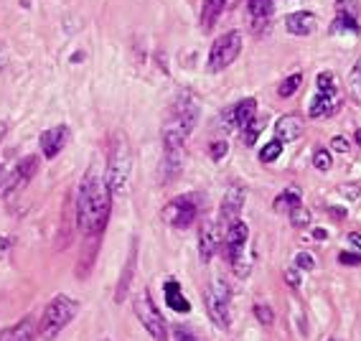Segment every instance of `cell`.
<instances>
[{"label":"cell","instance_id":"6da1fadb","mask_svg":"<svg viewBox=\"0 0 361 341\" xmlns=\"http://www.w3.org/2000/svg\"><path fill=\"white\" fill-rule=\"evenodd\" d=\"M112 191L104 176L90 171L79 184L77 201H74V225L82 229L84 237H99L110 222Z\"/></svg>","mask_w":361,"mask_h":341},{"label":"cell","instance_id":"7a4b0ae2","mask_svg":"<svg viewBox=\"0 0 361 341\" xmlns=\"http://www.w3.org/2000/svg\"><path fill=\"white\" fill-rule=\"evenodd\" d=\"M199 115H201V107H199V102H196V97L191 95V92L178 95V100H176L173 107H171V115H168L166 123H163V133H161L166 155H180L188 136H191L194 128L199 125Z\"/></svg>","mask_w":361,"mask_h":341},{"label":"cell","instance_id":"3957f363","mask_svg":"<svg viewBox=\"0 0 361 341\" xmlns=\"http://www.w3.org/2000/svg\"><path fill=\"white\" fill-rule=\"evenodd\" d=\"M77 313H79V301H74L71 296H64V293L54 296L39 318V339L54 341L71 321H74Z\"/></svg>","mask_w":361,"mask_h":341},{"label":"cell","instance_id":"277c9868","mask_svg":"<svg viewBox=\"0 0 361 341\" xmlns=\"http://www.w3.org/2000/svg\"><path fill=\"white\" fill-rule=\"evenodd\" d=\"M130 166H133V158H130L128 140H125V136H115L112 148H110V161H107V174H104V181H107L112 196H115V193H123L125 189H128Z\"/></svg>","mask_w":361,"mask_h":341},{"label":"cell","instance_id":"5b68a950","mask_svg":"<svg viewBox=\"0 0 361 341\" xmlns=\"http://www.w3.org/2000/svg\"><path fill=\"white\" fill-rule=\"evenodd\" d=\"M229 298H232L229 285L221 283V280H212L209 288L204 290V303H207L209 316L221 328H229V323H232V301Z\"/></svg>","mask_w":361,"mask_h":341},{"label":"cell","instance_id":"8992f818","mask_svg":"<svg viewBox=\"0 0 361 341\" xmlns=\"http://www.w3.org/2000/svg\"><path fill=\"white\" fill-rule=\"evenodd\" d=\"M242 54V33L239 31H226L221 33L219 39L212 44V52H209V71L212 74H219L229 64H234V59Z\"/></svg>","mask_w":361,"mask_h":341},{"label":"cell","instance_id":"52a82bcc","mask_svg":"<svg viewBox=\"0 0 361 341\" xmlns=\"http://www.w3.org/2000/svg\"><path fill=\"white\" fill-rule=\"evenodd\" d=\"M133 311H135L137 321L142 323V328H145L155 341L168 339V323H166V318H163L161 311L155 309V303L150 301L148 290H142L140 296H135V301H133Z\"/></svg>","mask_w":361,"mask_h":341},{"label":"cell","instance_id":"ba28073f","mask_svg":"<svg viewBox=\"0 0 361 341\" xmlns=\"http://www.w3.org/2000/svg\"><path fill=\"white\" fill-rule=\"evenodd\" d=\"M199 209H201L199 196H196V193H183V196L168 201V204L163 206V219H166L171 227L186 229V227H191L196 222Z\"/></svg>","mask_w":361,"mask_h":341},{"label":"cell","instance_id":"9c48e42d","mask_svg":"<svg viewBox=\"0 0 361 341\" xmlns=\"http://www.w3.org/2000/svg\"><path fill=\"white\" fill-rule=\"evenodd\" d=\"M36 174H39V158H36V155H26V158L13 168V174L6 176V181H3V196H6V199H13L16 193H20L31 184V179Z\"/></svg>","mask_w":361,"mask_h":341},{"label":"cell","instance_id":"30bf717a","mask_svg":"<svg viewBox=\"0 0 361 341\" xmlns=\"http://www.w3.org/2000/svg\"><path fill=\"white\" fill-rule=\"evenodd\" d=\"M247 247H250V227L245 222H234L221 239V250H224L226 260L234 265L247 252Z\"/></svg>","mask_w":361,"mask_h":341},{"label":"cell","instance_id":"8fae6325","mask_svg":"<svg viewBox=\"0 0 361 341\" xmlns=\"http://www.w3.org/2000/svg\"><path fill=\"white\" fill-rule=\"evenodd\" d=\"M242 206H245V189L242 186H229L221 199V209H219V229L224 227V232L234 222H239V214H242Z\"/></svg>","mask_w":361,"mask_h":341},{"label":"cell","instance_id":"7c38bea8","mask_svg":"<svg viewBox=\"0 0 361 341\" xmlns=\"http://www.w3.org/2000/svg\"><path fill=\"white\" fill-rule=\"evenodd\" d=\"M69 138H71V130L66 128V125H54V128H49L41 136V153H44V158H56L61 150L66 148V143H69Z\"/></svg>","mask_w":361,"mask_h":341},{"label":"cell","instance_id":"4fadbf2b","mask_svg":"<svg viewBox=\"0 0 361 341\" xmlns=\"http://www.w3.org/2000/svg\"><path fill=\"white\" fill-rule=\"evenodd\" d=\"M36 336H39V321L33 316H26L18 323L0 331V341H36Z\"/></svg>","mask_w":361,"mask_h":341},{"label":"cell","instance_id":"5bb4252c","mask_svg":"<svg viewBox=\"0 0 361 341\" xmlns=\"http://www.w3.org/2000/svg\"><path fill=\"white\" fill-rule=\"evenodd\" d=\"M216 250H221V232L214 222H209V225H204V229H201V239H199L201 263H209Z\"/></svg>","mask_w":361,"mask_h":341},{"label":"cell","instance_id":"9a60e30c","mask_svg":"<svg viewBox=\"0 0 361 341\" xmlns=\"http://www.w3.org/2000/svg\"><path fill=\"white\" fill-rule=\"evenodd\" d=\"M316 26H318L316 13H310V11H298V13H290L285 18V28L293 36H310V33L316 31Z\"/></svg>","mask_w":361,"mask_h":341},{"label":"cell","instance_id":"2e32d148","mask_svg":"<svg viewBox=\"0 0 361 341\" xmlns=\"http://www.w3.org/2000/svg\"><path fill=\"white\" fill-rule=\"evenodd\" d=\"M272 13H275L272 0H250V20H252V28L257 33L270 26Z\"/></svg>","mask_w":361,"mask_h":341},{"label":"cell","instance_id":"e0dca14e","mask_svg":"<svg viewBox=\"0 0 361 341\" xmlns=\"http://www.w3.org/2000/svg\"><path fill=\"white\" fill-rule=\"evenodd\" d=\"M275 136H278V140L283 143H293L298 140V138L303 136V123H300V117L295 115H283L275 123Z\"/></svg>","mask_w":361,"mask_h":341},{"label":"cell","instance_id":"ac0fdd59","mask_svg":"<svg viewBox=\"0 0 361 341\" xmlns=\"http://www.w3.org/2000/svg\"><path fill=\"white\" fill-rule=\"evenodd\" d=\"M338 107V92L334 90H326V92H318L316 100L310 102V117H329L336 112Z\"/></svg>","mask_w":361,"mask_h":341},{"label":"cell","instance_id":"d6986e66","mask_svg":"<svg viewBox=\"0 0 361 341\" xmlns=\"http://www.w3.org/2000/svg\"><path fill=\"white\" fill-rule=\"evenodd\" d=\"M229 117H232V125L234 128H247V125L257 117V102L252 100V97H245L242 102H237L232 109H229Z\"/></svg>","mask_w":361,"mask_h":341},{"label":"cell","instance_id":"ffe728a7","mask_svg":"<svg viewBox=\"0 0 361 341\" xmlns=\"http://www.w3.org/2000/svg\"><path fill=\"white\" fill-rule=\"evenodd\" d=\"M163 296H166V303L176 311V313H188V311H191V303H188V298L183 296L180 283H176V280H166V285H163Z\"/></svg>","mask_w":361,"mask_h":341},{"label":"cell","instance_id":"44dd1931","mask_svg":"<svg viewBox=\"0 0 361 341\" xmlns=\"http://www.w3.org/2000/svg\"><path fill=\"white\" fill-rule=\"evenodd\" d=\"M224 6L226 0H204L201 3V28H214V23L221 18L224 13Z\"/></svg>","mask_w":361,"mask_h":341},{"label":"cell","instance_id":"7402d4cb","mask_svg":"<svg viewBox=\"0 0 361 341\" xmlns=\"http://www.w3.org/2000/svg\"><path fill=\"white\" fill-rule=\"evenodd\" d=\"M133 273H135V245H133V250H130L128 265H125L123 275H120V283H117V290H115V301L117 303H123L125 296H128L130 283H133Z\"/></svg>","mask_w":361,"mask_h":341},{"label":"cell","instance_id":"603a6c76","mask_svg":"<svg viewBox=\"0 0 361 341\" xmlns=\"http://www.w3.org/2000/svg\"><path fill=\"white\" fill-rule=\"evenodd\" d=\"M300 206V193L298 191H283V193H278V199H275V204H272V209L278 214H290L293 209H298Z\"/></svg>","mask_w":361,"mask_h":341},{"label":"cell","instance_id":"cb8c5ba5","mask_svg":"<svg viewBox=\"0 0 361 341\" xmlns=\"http://www.w3.org/2000/svg\"><path fill=\"white\" fill-rule=\"evenodd\" d=\"M331 33H359V23H356V16L338 13L331 23Z\"/></svg>","mask_w":361,"mask_h":341},{"label":"cell","instance_id":"d4e9b609","mask_svg":"<svg viewBox=\"0 0 361 341\" xmlns=\"http://www.w3.org/2000/svg\"><path fill=\"white\" fill-rule=\"evenodd\" d=\"M267 128V120L264 117H255L247 128H242V138H245V145H255L257 138L262 136V130Z\"/></svg>","mask_w":361,"mask_h":341},{"label":"cell","instance_id":"484cf974","mask_svg":"<svg viewBox=\"0 0 361 341\" xmlns=\"http://www.w3.org/2000/svg\"><path fill=\"white\" fill-rule=\"evenodd\" d=\"M280 155H283V143L275 138V140L264 143V145H262V150H259V161H262V163H272V161H278Z\"/></svg>","mask_w":361,"mask_h":341},{"label":"cell","instance_id":"4316f807","mask_svg":"<svg viewBox=\"0 0 361 341\" xmlns=\"http://www.w3.org/2000/svg\"><path fill=\"white\" fill-rule=\"evenodd\" d=\"M300 84H303V74H290V77H285L283 84L278 87V95L283 97V100H285V97H293Z\"/></svg>","mask_w":361,"mask_h":341},{"label":"cell","instance_id":"83f0119b","mask_svg":"<svg viewBox=\"0 0 361 341\" xmlns=\"http://www.w3.org/2000/svg\"><path fill=\"white\" fill-rule=\"evenodd\" d=\"M288 217H290V225L295 227V229H303V227L310 225V212L305 209L303 204L298 206V209H293V212L288 214Z\"/></svg>","mask_w":361,"mask_h":341},{"label":"cell","instance_id":"f1b7e54d","mask_svg":"<svg viewBox=\"0 0 361 341\" xmlns=\"http://www.w3.org/2000/svg\"><path fill=\"white\" fill-rule=\"evenodd\" d=\"M313 166H316L318 171H331V166H334L331 150H326V148H316V150H313Z\"/></svg>","mask_w":361,"mask_h":341},{"label":"cell","instance_id":"f546056e","mask_svg":"<svg viewBox=\"0 0 361 341\" xmlns=\"http://www.w3.org/2000/svg\"><path fill=\"white\" fill-rule=\"evenodd\" d=\"M252 313H255V318H257L262 326H270V323L275 321V313H272V309H270V306H264V303H255Z\"/></svg>","mask_w":361,"mask_h":341},{"label":"cell","instance_id":"4dcf8cb0","mask_svg":"<svg viewBox=\"0 0 361 341\" xmlns=\"http://www.w3.org/2000/svg\"><path fill=\"white\" fill-rule=\"evenodd\" d=\"M226 150H229V143L226 140H214L212 145H209V155H212V161H221V158H224L226 155Z\"/></svg>","mask_w":361,"mask_h":341},{"label":"cell","instance_id":"1f68e13d","mask_svg":"<svg viewBox=\"0 0 361 341\" xmlns=\"http://www.w3.org/2000/svg\"><path fill=\"white\" fill-rule=\"evenodd\" d=\"M295 268L298 270H313L316 268V258L310 252H298L295 255Z\"/></svg>","mask_w":361,"mask_h":341},{"label":"cell","instance_id":"d6a6232c","mask_svg":"<svg viewBox=\"0 0 361 341\" xmlns=\"http://www.w3.org/2000/svg\"><path fill=\"white\" fill-rule=\"evenodd\" d=\"M338 263L346 265V268H356V265H361V252H341Z\"/></svg>","mask_w":361,"mask_h":341},{"label":"cell","instance_id":"836d02e7","mask_svg":"<svg viewBox=\"0 0 361 341\" xmlns=\"http://www.w3.org/2000/svg\"><path fill=\"white\" fill-rule=\"evenodd\" d=\"M316 82H318V90H321V92L334 90V74H331V71H321Z\"/></svg>","mask_w":361,"mask_h":341},{"label":"cell","instance_id":"e575fe53","mask_svg":"<svg viewBox=\"0 0 361 341\" xmlns=\"http://www.w3.org/2000/svg\"><path fill=\"white\" fill-rule=\"evenodd\" d=\"M285 283L290 285V288H300V273H298V268H288L285 270Z\"/></svg>","mask_w":361,"mask_h":341},{"label":"cell","instance_id":"d590c367","mask_svg":"<svg viewBox=\"0 0 361 341\" xmlns=\"http://www.w3.org/2000/svg\"><path fill=\"white\" fill-rule=\"evenodd\" d=\"M173 339L176 341H199L194 334H191V331H188V328H183V326H176L173 328Z\"/></svg>","mask_w":361,"mask_h":341},{"label":"cell","instance_id":"8d00e7d4","mask_svg":"<svg viewBox=\"0 0 361 341\" xmlns=\"http://www.w3.org/2000/svg\"><path fill=\"white\" fill-rule=\"evenodd\" d=\"M331 145H334V150H338V153H348V150H351V143H348L343 136H336Z\"/></svg>","mask_w":361,"mask_h":341},{"label":"cell","instance_id":"74e56055","mask_svg":"<svg viewBox=\"0 0 361 341\" xmlns=\"http://www.w3.org/2000/svg\"><path fill=\"white\" fill-rule=\"evenodd\" d=\"M16 245V239L13 237H6V234H0V260L6 258L8 252H11V247Z\"/></svg>","mask_w":361,"mask_h":341},{"label":"cell","instance_id":"f35d334b","mask_svg":"<svg viewBox=\"0 0 361 341\" xmlns=\"http://www.w3.org/2000/svg\"><path fill=\"white\" fill-rule=\"evenodd\" d=\"M338 13L356 16V3L354 0H338Z\"/></svg>","mask_w":361,"mask_h":341},{"label":"cell","instance_id":"ab89813d","mask_svg":"<svg viewBox=\"0 0 361 341\" xmlns=\"http://www.w3.org/2000/svg\"><path fill=\"white\" fill-rule=\"evenodd\" d=\"M351 84H354V87H361V56L356 59L354 69H351Z\"/></svg>","mask_w":361,"mask_h":341},{"label":"cell","instance_id":"60d3db41","mask_svg":"<svg viewBox=\"0 0 361 341\" xmlns=\"http://www.w3.org/2000/svg\"><path fill=\"white\" fill-rule=\"evenodd\" d=\"M348 242H351V247H354L356 252H361V234L359 232H351V234H348Z\"/></svg>","mask_w":361,"mask_h":341},{"label":"cell","instance_id":"b9f144b4","mask_svg":"<svg viewBox=\"0 0 361 341\" xmlns=\"http://www.w3.org/2000/svg\"><path fill=\"white\" fill-rule=\"evenodd\" d=\"M341 191L346 193L348 199H356V196H359V193H361V186H343Z\"/></svg>","mask_w":361,"mask_h":341},{"label":"cell","instance_id":"7bdbcfd3","mask_svg":"<svg viewBox=\"0 0 361 341\" xmlns=\"http://www.w3.org/2000/svg\"><path fill=\"white\" fill-rule=\"evenodd\" d=\"M313 237H316L318 242H323V239L329 237V232H326V229H321V227H318V229H313Z\"/></svg>","mask_w":361,"mask_h":341},{"label":"cell","instance_id":"ee69618b","mask_svg":"<svg viewBox=\"0 0 361 341\" xmlns=\"http://www.w3.org/2000/svg\"><path fill=\"white\" fill-rule=\"evenodd\" d=\"M6 133H8V123H6V120H0V143H3V138H6Z\"/></svg>","mask_w":361,"mask_h":341},{"label":"cell","instance_id":"f6af8a7d","mask_svg":"<svg viewBox=\"0 0 361 341\" xmlns=\"http://www.w3.org/2000/svg\"><path fill=\"white\" fill-rule=\"evenodd\" d=\"M329 212L334 214V217H346V209H336V206H331Z\"/></svg>","mask_w":361,"mask_h":341},{"label":"cell","instance_id":"bcb514c9","mask_svg":"<svg viewBox=\"0 0 361 341\" xmlns=\"http://www.w3.org/2000/svg\"><path fill=\"white\" fill-rule=\"evenodd\" d=\"M3 181H6V168H3V163H0V189H3Z\"/></svg>","mask_w":361,"mask_h":341},{"label":"cell","instance_id":"7dc6e473","mask_svg":"<svg viewBox=\"0 0 361 341\" xmlns=\"http://www.w3.org/2000/svg\"><path fill=\"white\" fill-rule=\"evenodd\" d=\"M356 145H359V150H361V130H356Z\"/></svg>","mask_w":361,"mask_h":341},{"label":"cell","instance_id":"c3c4849f","mask_svg":"<svg viewBox=\"0 0 361 341\" xmlns=\"http://www.w3.org/2000/svg\"><path fill=\"white\" fill-rule=\"evenodd\" d=\"M329 341H338V339H329Z\"/></svg>","mask_w":361,"mask_h":341},{"label":"cell","instance_id":"681fc988","mask_svg":"<svg viewBox=\"0 0 361 341\" xmlns=\"http://www.w3.org/2000/svg\"><path fill=\"white\" fill-rule=\"evenodd\" d=\"M102 341H110V339H102Z\"/></svg>","mask_w":361,"mask_h":341}]
</instances>
